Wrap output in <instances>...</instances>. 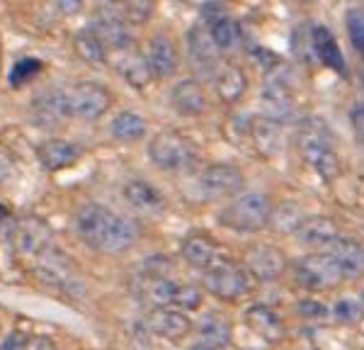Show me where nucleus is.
<instances>
[{
  "label": "nucleus",
  "instance_id": "nucleus-3",
  "mask_svg": "<svg viewBox=\"0 0 364 350\" xmlns=\"http://www.w3.org/2000/svg\"><path fill=\"white\" fill-rule=\"evenodd\" d=\"M149 159L161 171H185L195 163L197 151L178 132H158L149 144Z\"/></svg>",
  "mask_w": 364,
  "mask_h": 350
},
{
  "label": "nucleus",
  "instance_id": "nucleus-7",
  "mask_svg": "<svg viewBox=\"0 0 364 350\" xmlns=\"http://www.w3.org/2000/svg\"><path fill=\"white\" fill-rule=\"evenodd\" d=\"M117 214L109 212L102 204H83L75 212V231H78L80 241H85L90 248L102 250L105 241H107L109 231L114 226Z\"/></svg>",
  "mask_w": 364,
  "mask_h": 350
},
{
  "label": "nucleus",
  "instance_id": "nucleus-40",
  "mask_svg": "<svg viewBox=\"0 0 364 350\" xmlns=\"http://www.w3.org/2000/svg\"><path fill=\"white\" fill-rule=\"evenodd\" d=\"M151 13H154V5H149V3H132L127 8V15H129V20L132 22H144L146 17H149Z\"/></svg>",
  "mask_w": 364,
  "mask_h": 350
},
{
  "label": "nucleus",
  "instance_id": "nucleus-34",
  "mask_svg": "<svg viewBox=\"0 0 364 350\" xmlns=\"http://www.w3.org/2000/svg\"><path fill=\"white\" fill-rule=\"evenodd\" d=\"M350 42L355 44L357 51H364V8H350L345 15Z\"/></svg>",
  "mask_w": 364,
  "mask_h": 350
},
{
  "label": "nucleus",
  "instance_id": "nucleus-20",
  "mask_svg": "<svg viewBox=\"0 0 364 350\" xmlns=\"http://www.w3.org/2000/svg\"><path fill=\"white\" fill-rule=\"evenodd\" d=\"M170 102L180 115L195 117L207 110V92H204V88L197 78H185L180 83H175L173 92H170Z\"/></svg>",
  "mask_w": 364,
  "mask_h": 350
},
{
  "label": "nucleus",
  "instance_id": "nucleus-42",
  "mask_svg": "<svg viewBox=\"0 0 364 350\" xmlns=\"http://www.w3.org/2000/svg\"><path fill=\"white\" fill-rule=\"evenodd\" d=\"M352 127H355L357 137H360V142L364 144V105H360V107L352 112Z\"/></svg>",
  "mask_w": 364,
  "mask_h": 350
},
{
  "label": "nucleus",
  "instance_id": "nucleus-28",
  "mask_svg": "<svg viewBox=\"0 0 364 350\" xmlns=\"http://www.w3.org/2000/svg\"><path fill=\"white\" fill-rule=\"evenodd\" d=\"M199 343L209 350H221L231 343V324L219 314H207L197 326Z\"/></svg>",
  "mask_w": 364,
  "mask_h": 350
},
{
  "label": "nucleus",
  "instance_id": "nucleus-12",
  "mask_svg": "<svg viewBox=\"0 0 364 350\" xmlns=\"http://www.w3.org/2000/svg\"><path fill=\"white\" fill-rule=\"evenodd\" d=\"M180 255L190 262L192 267H199V270H204V272L228 258L221 243H216L214 238H209V236H202V233L187 236L185 241H182Z\"/></svg>",
  "mask_w": 364,
  "mask_h": 350
},
{
  "label": "nucleus",
  "instance_id": "nucleus-8",
  "mask_svg": "<svg viewBox=\"0 0 364 350\" xmlns=\"http://www.w3.org/2000/svg\"><path fill=\"white\" fill-rule=\"evenodd\" d=\"M243 183V171L233 163H211L199 178V190L207 200H226V197H238Z\"/></svg>",
  "mask_w": 364,
  "mask_h": 350
},
{
  "label": "nucleus",
  "instance_id": "nucleus-22",
  "mask_svg": "<svg viewBox=\"0 0 364 350\" xmlns=\"http://www.w3.org/2000/svg\"><path fill=\"white\" fill-rule=\"evenodd\" d=\"M311 46H314L316 56H318L328 68H333L336 73H348L343 51H340L336 37H333V32L328 27H323V25L311 27Z\"/></svg>",
  "mask_w": 364,
  "mask_h": 350
},
{
  "label": "nucleus",
  "instance_id": "nucleus-35",
  "mask_svg": "<svg viewBox=\"0 0 364 350\" xmlns=\"http://www.w3.org/2000/svg\"><path fill=\"white\" fill-rule=\"evenodd\" d=\"M39 71H42V61L39 58H20V61L13 66V73H10V83L13 85H22L27 83V80H32L34 75H37Z\"/></svg>",
  "mask_w": 364,
  "mask_h": 350
},
{
  "label": "nucleus",
  "instance_id": "nucleus-4",
  "mask_svg": "<svg viewBox=\"0 0 364 350\" xmlns=\"http://www.w3.org/2000/svg\"><path fill=\"white\" fill-rule=\"evenodd\" d=\"M299 149H301L304 161L321 175L323 180H336L340 175V159L333 149L331 139L323 134L318 127H309L299 137Z\"/></svg>",
  "mask_w": 364,
  "mask_h": 350
},
{
  "label": "nucleus",
  "instance_id": "nucleus-15",
  "mask_svg": "<svg viewBox=\"0 0 364 350\" xmlns=\"http://www.w3.org/2000/svg\"><path fill=\"white\" fill-rule=\"evenodd\" d=\"M187 51H190V61L199 73H216L219 68V49L211 42V34L204 25H197L187 32Z\"/></svg>",
  "mask_w": 364,
  "mask_h": 350
},
{
  "label": "nucleus",
  "instance_id": "nucleus-37",
  "mask_svg": "<svg viewBox=\"0 0 364 350\" xmlns=\"http://www.w3.org/2000/svg\"><path fill=\"white\" fill-rule=\"evenodd\" d=\"M202 292L195 285H178V292H175L173 304L180 309H187V312H195V309L202 307Z\"/></svg>",
  "mask_w": 364,
  "mask_h": 350
},
{
  "label": "nucleus",
  "instance_id": "nucleus-21",
  "mask_svg": "<svg viewBox=\"0 0 364 350\" xmlns=\"http://www.w3.org/2000/svg\"><path fill=\"white\" fill-rule=\"evenodd\" d=\"M262 105H265L269 120L277 122L279 117H287L294 110V92L291 85L282 78H267L262 85Z\"/></svg>",
  "mask_w": 364,
  "mask_h": 350
},
{
  "label": "nucleus",
  "instance_id": "nucleus-39",
  "mask_svg": "<svg viewBox=\"0 0 364 350\" xmlns=\"http://www.w3.org/2000/svg\"><path fill=\"white\" fill-rule=\"evenodd\" d=\"M296 312L301 317H309V319H318V317H326L328 314V307H323L321 302H314V299H304L296 304Z\"/></svg>",
  "mask_w": 364,
  "mask_h": 350
},
{
  "label": "nucleus",
  "instance_id": "nucleus-36",
  "mask_svg": "<svg viewBox=\"0 0 364 350\" xmlns=\"http://www.w3.org/2000/svg\"><path fill=\"white\" fill-rule=\"evenodd\" d=\"M362 314H364V304L360 299H355V297L338 299L336 307H333V317L338 321H343V324H352V321H357Z\"/></svg>",
  "mask_w": 364,
  "mask_h": 350
},
{
  "label": "nucleus",
  "instance_id": "nucleus-29",
  "mask_svg": "<svg viewBox=\"0 0 364 350\" xmlns=\"http://www.w3.org/2000/svg\"><path fill=\"white\" fill-rule=\"evenodd\" d=\"M73 49L85 63H95V66H100V63L107 61V46L100 42V37L90 27L73 34Z\"/></svg>",
  "mask_w": 364,
  "mask_h": 350
},
{
  "label": "nucleus",
  "instance_id": "nucleus-24",
  "mask_svg": "<svg viewBox=\"0 0 364 350\" xmlns=\"http://www.w3.org/2000/svg\"><path fill=\"white\" fill-rule=\"evenodd\" d=\"M117 68H119V73L124 75L129 85H136V88H144L154 78L149 61H146V54H139L134 46H129L124 51H117Z\"/></svg>",
  "mask_w": 364,
  "mask_h": 350
},
{
  "label": "nucleus",
  "instance_id": "nucleus-13",
  "mask_svg": "<svg viewBox=\"0 0 364 350\" xmlns=\"http://www.w3.org/2000/svg\"><path fill=\"white\" fill-rule=\"evenodd\" d=\"M149 324L151 334H156L158 338L163 341H170V343H178L182 338L190 336V319L180 312V309H170V307H163V309H154L146 319Z\"/></svg>",
  "mask_w": 364,
  "mask_h": 350
},
{
  "label": "nucleus",
  "instance_id": "nucleus-45",
  "mask_svg": "<svg viewBox=\"0 0 364 350\" xmlns=\"http://www.w3.org/2000/svg\"><path fill=\"white\" fill-rule=\"evenodd\" d=\"M0 334H3V324H0Z\"/></svg>",
  "mask_w": 364,
  "mask_h": 350
},
{
  "label": "nucleus",
  "instance_id": "nucleus-11",
  "mask_svg": "<svg viewBox=\"0 0 364 350\" xmlns=\"http://www.w3.org/2000/svg\"><path fill=\"white\" fill-rule=\"evenodd\" d=\"M90 29L100 37V42L107 46V51L112 49L117 54V51H124L132 46V34H129L127 20L112 13V10H97Z\"/></svg>",
  "mask_w": 364,
  "mask_h": 350
},
{
  "label": "nucleus",
  "instance_id": "nucleus-44",
  "mask_svg": "<svg viewBox=\"0 0 364 350\" xmlns=\"http://www.w3.org/2000/svg\"><path fill=\"white\" fill-rule=\"evenodd\" d=\"M187 350H209V348L202 346V343H197V346H192V348H187Z\"/></svg>",
  "mask_w": 364,
  "mask_h": 350
},
{
  "label": "nucleus",
  "instance_id": "nucleus-23",
  "mask_svg": "<svg viewBox=\"0 0 364 350\" xmlns=\"http://www.w3.org/2000/svg\"><path fill=\"white\" fill-rule=\"evenodd\" d=\"M80 159V149L63 139H49L39 146V161L44 163V168L49 171H63V168L75 166Z\"/></svg>",
  "mask_w": 364,
  "mask_h": 350
},
{
  "label": "nucleus",
  "instance_id": "nucleus-18",
  "mask_svg": "<svg viewBox=\"0 0 364 350\" xmlns=\"http://www.w3.org/2000/svg\"><path fill=\"white\" fill-rule=\"evenodd\" d=\"M245 326L252 331L255 336L265 338L269 343H277L284 338V321L274 309H269L267 304H252L245 309Z\"/></svg>",
  "mask_w": 364,
  "mask_h": 350
},
{
  "label": "nucleus",
  "instance_id": "nucleus-32",
  "mask_svg": "<svg viewBox=\"0 0 364 350\" xmlns=\"http://www.w3.org/2000/svg\"><path fill=\"white\" fill-rule=\"evenodd\" d=\"M136 233L139 231H136V226H134L132 221L117 214L112 231H109L107 241H105V246H102V253H124L127 248L134 246V241H136Z\"/></svg>",
  "mask_w": 364,
  "mask_h": 350
},
{
  "label": "nucleus",
  "instance_id": "nucleus-25",
  "mask_svg": "<svg viewBox=\"0 0 364 350\" xmlns=\"http://www.w3.org/2000/svg\"><path fill=\"white\" fill-rule=\"evenodd\" d=\"M245 88H248V80H245V73L240 71L233 63H224V66L216 68L214 73V90L216 95L224 102H236L243 97Z\"/></svg>",
  "mask_w": 364,
  "mask_h": 350
},
{
  "label": "nucleus",
  "instance_id": "nucleus-19",
  "mask_svg": "<svg viewBox=\"0 0 364 350\" xmlns=\"http://www.w3.org/2000/svg\"><path fill=\"white\" fill-rule=\"evenodd\" d=\"M331 255L340 267L343 280H360L364 277V246L355 238H340L331 246Z\"/></svg>",
  "mask_w": 364,
  "mask_h": 350
},
{
  "label": "nucleus",
  "instance_id": "nucleus-1",
  "mask_svg": "<svg viewBox=\"0 0 364 350\" xmlns=\"http://www.w3.org/2000/svg\"><path fill=\"white\" fill-rule=\"evenodd\" d=\"M269 219H272V202L265 192L257 190L240 192L219 214L221 224L233 231H260L269 224Z\"/></svg>",
  "mask_w": 364,
  "mask_h": 350
},
{
  "label": "nucleus",
  "instance_id": "nucleus-31",
  "mask_svg": "<svg viewBox=\"0 0 364 350\" xmlns=\"http://www.w3.org/2000/svg\"><path fill=\"white\" fill-rule=\"evenodd\" d=\"M146 120L139 112H132V110H124L112 120V134L119 142H136V139L146 137Z\"/></svg>",
  "mask_w": 364,
  "mask_h": 350
},
{
  "label": "nucleus",
  "instance_id": "nucleus-2",
  "mask_svg": "<svg viewBox=\"0 0 364 350\" xmlns=\"http://www.w3.org/2000/svg\"><path fill=\"white\" fill-rule=\"evenodd\" d=\"M204 287H207L209 295H214L216 299L236 302L250 292L252 275L245 265L226 258V260H221L219 265H214L211 270L204 272Z\"/></svg>",
  "mask_w": 364,
  "mask_h": 350
},
{
  "label": "nucleus",
  "instance_id": "nucleus-6",
  "mask_svg": "<svg viewBox=\"0 0 364 350\" xmlns=\"http://www.w3.org/2000/svg\"><path fill=\"white\" fill-rule=\"evenodd\" d=\"M296 282L311 292H321L338 287L343 282V275L331 253H316L296 262Z\"/></svg>",
  "mask_w": 364,
  "mask_h": 350
},
{
  "label": "nucleus",
  "instance_id": "nucleus-27",
  "mask_svg": "<svg viewBox=\"0 0 364 350\" xmlns=\"http://www.w3.org/2000/svg\"><path fill=\"white\" fill-rule=\"evenodd\" d=\"M209 34H211V42L219 51H233L243 39V32H240L238 20L228 17L226 13L219 15H211L209 17Z\"/></svg>",
  "mask_w": 364,
  "mask_h": 350
},
{
  "label": "nucleus",
  "instance_id": "nucleus-43",
  "mask_svg": "<svg viewBox=\"0 0 364 350\" xmlns=\"http://www.w3.org/2000/svg\"><path fill=\"white\" fill-rule=\"evenodd\" d=\"M61 10H66V13H75V10H80V3H73L70 5V0H61V5H58Z\"/></svg>",
  "mask_w": 364,
  "mask_h": 350
},
{
  "label": "nucleus",
  "instance_id": "nucleus-33",
  "mask_svg": "<svg viewBox=\"0 0 364 350\" xmlns=\"http://www.w3.org/2000/svg\"><path fill=\"white\" fill-rule=\"evenodd\" d=\"M250 137L255 142L257 149L262 151L265 156L272 154L277 149V122L269 120V117H262V120H255L250 124Z\"/></svg>",
  "mask_w": 364,
  "mask_h": 350
},
{
  "label": "nucleus",
  "instance_id": "nucleus-16",
  "mask_svg": "<svg viewBox=\"0 0 364 350\" xmlns=\"http://www.w3.org/2000/svg\"><path fill=\"white\" fill-rule=\"evenodd\" d=\"M340 226L333 217H309L301 221V226L296 229V241L311 248H321V246H333L336 241H340Z\"/></svg>",
  "mask_w": 364,
  "mask_h": 350
},
{
  "label": "nucleus",
  "instance_id": "nucleus-10",
  "mask_svg": "<svg viewBox=\"0 0 364 350\" xmlns=\"http://www.w3.org/2000/svg\"><path fill=\"white\" fill-rule=\"evenodd\" d=\"M15 246L25 255H44L46 250L54 248V233H51L49 224L39 217H22L17 219L15 233H13Z\"/></svg>",
  "mask_w": 364,
  "mask_h": 350
},
{
  "label": "nucleus",
  "instance_id": "nucleus-9",
  "mask_svg": "<svg viewBox=\"0 0 364 350\" xmlns=\"http://www.w3.org/2000/svg\"><path fill=\"white\" fill-rule=\"evenodd\" d=\"M245 267L260 282H274L284 275L287 258L272 243H252L245 250Z\"/></svg>",
  "mask_w": 364,
  "mask_h": 350
},
{
  "label": "nucleus",
  "instance_id": "nucleus-5",
  "mask_svg": "<svg viewBox=\"0 0 364 350\" xmlns=\"http://www.w3.org/2000/svg\"><path fill=\"white\" fill-rule=\"evenodd\" d=\"M68 92V110L70 117H78L83 122L100 120L112 105V92L107 90L102 83L95 80H83V83H75Z\"/></svg>",
  "mask_w": 364,
  "mask_h": 350
},
{
  "label": "nucleus",
  "instance_id": "nucleus-41",
  "mask_svg": "<svg viewBox=\"0 0 364 350\" xmlns=\"http://www.w3.org/2000/svg\"><path fill=\"white\" fill-rule=\"evenodd\" d=\"M15 226H17V219L5 207H0V238H13Z\"/></svg>",
  "mask_w": 364,
  "mask_h": 350
},
{
  "label": "nucleus",
  "instance_id": "nucleus-30",
  "mask_svg": "<svg viewBox=\"0 0 364 350\" xmlns=\"http://www.w3.org/2000/svg\"><path fill=\"white\" fill-rule=\"evenodd\" d=\"M141 292H144V297L151 302V304H156V309H163V307L173 304L175 292H178V282L168 280L166 275H158V272H154L151 277L144 280Z\"/></svg>",
  "mask_w": 364,
  "mask_h": 350
},
{
  "label": "nucleus",
  "instance_id": "nucleus-17",
  "mask_svg": "<svg viewBox=\"0 0 364 350\" xmlns=\"http://www.w3.org/2000/svg\"><path fill=\"white\" fill-rule=\"evenodd\" d=\"M32 117L37 124H56V122L70 117L68 110V92L61 88H49L39 92L32 102Z\"/></svg>",
  "mask_w": 364,
  "mask_h": 350
},
{
  "label": "nucleus",
  "instance_id": "nucleus-14",
  "mask_svg": "<svg viewBox=\"0 0 364 350\" xmlns=\"http://www.w3.org/2000/svg\"><path fill=\"white\" fill-rule=\"evenodd\" d=\"M146 61L151 66V73L156 78H170V75L178 73L180 68V54L175 49L173 39L168 34H156V37L149 39V46H146Z\"/></svg>",
  "mask_w": 364,
  "mask_h": 350
},
{
  "label": "nucleus",
  "instance_id": "nucleus-38",
  "mask_svg": "<svg viewBox=\"0 0 364 350\" xmlns=\"http://www.w3.org/2000/svg\"><path fill=\"white\" fill-rule=\"evenodd\" d=\"M17 350H58L56 343L46 336H27L25 341L17 346Z\"/></svg>",
  "mask_w": 364,
  "mask_h": 350
},
{
  "label": "nucleus",
  "instance_id": "nucleus-26",
  "mask_svg": "<svg viewBox=\"0 0 364 350\" xmlns=\"http://www.w3.org/2000/svg\"><path fill=\"white\" fill-rule=\"evenodd\" d=\"M124 197L132 207L139 209V212L158 214V212H163V207H166L163 195L151 183H146V180H129L124 185Z\"/></svg>",
  "mask_w": 364,
  "mask_h": 350
}]
</instances>
